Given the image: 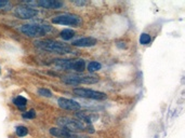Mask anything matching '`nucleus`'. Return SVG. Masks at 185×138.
Wrapping results in <instances>:
<instances>
[{
	"instance_id": "obj_1",
	"label": "nucleus",
	"mask_w": 185,
	"mask_h": 138,
	"mask_svg": "<svg viewBox=\"0 0 185 138\" xmlns=\"http://www.w3.org/2000/svg\"><path fill=\"white\" fill-rule=\"evenodd\" d=\"M36 47H38L39 49L45 51H49L51 53H55V54H67V53L71 52V47H68L67 44L64 43H60L56 41L52 40H39L35 42Z\"/></svg>"
},
{
	"instance_id": "obj_2",
	"label": "nucleus",
	"mask_w": 185,
	"mask_h": 138,
	"mask_svg": "<svg viewBox=\"0 0 185 138\" xmlns=\"http://www.w3.org/2000/svg\"><path fill=\"white\" fill-rule=\"evenodd\" d=\"M52 30L51 26L49 25H41V24H26L23 25L21 27V31L26 35L27 37H43L45 36L48 33H50Z\"/></svg>"
},
{
	"instance_id": "obj_3",
	"label": "nucleus",
	"mask_w": 185,
	"mask_h": 138,
	"mask_svg": "<svg viewBox=\"0 0 185 138\" xmlns=\"http://www.w3.org/2000/svg\"><path fill=\"white\" fill-rule=\"evenodd\" d=\"M57 124L61 126L62 129H66V131L74 133V132H81L83 129H87V126L83 124V122L79 120L71 119L68 117H62L57 119Z\"/></svg>"
},
{
	"instance_id": "obj_4",
	"label": "nucleus",
	"mask_w": 185,
	"mask_h": 138,
	"mask_svg": "<svg viewBox=\"0 0 185 138\" xmlns=\"http://www.w3.org/2000/svg\"><path fill=\"white\" fill-rule=\"evenodd\" d=\"M55 64L65 70H75L77 72H82L85 68L83 60H57Z\"/></svg>"
},
{
	"instance_id": "obj_5",
	"label": "nucleus",
	"mask_w": 185,
	"mask_h": 138,
	"mask_svg": "<svg viewBox=\"0 0 185 138\" xmlns=\"http://www.w3.org/2000/svg\"><path fill=\"white\" fill-rule=\"evenodd\" d=\"M53 24L60 25H68V26H79L81 24V19L78 15L71 14V13H64V14L57 15L52 19Z\"/></svg>"
},
{
	"instance_id": "obj_6",
	"label": "nucleus",
	"mask_w": 185,
	"mask_h": 138,
	"mask_svg": "<svg viewBox=\"0 0 185 138\" xmlns=\"http://www.w3.org/2000/svg\"><path fill=\"white\" fill-rule=\"evenodd\" d=\"M74 93L77 96H80L83 98H89V99H95V100H103L106 99L107 95L103 92H97L94 90H89V88H74Z\"/></svg>"
},
{
	"instance_id": "obj_7",
	"label": "nucleus",
	"mask_w": 185,
	"mask_h": 138,
	"mask_svg": "<svg viewBox=\"0 0 185 138\" xmlns=\"http://www.w3.org/2000/svg\"><path fill=\"white\" fill-rule=\"evenodd\" d=\"M100 79L96 76H83V77H78V76H71L67 77V78L63 79L64 83L71 84V85H77L80 83H85V84H93L99 82Z\"/></svg>"
},
{
	"instance_id": "obj_8",
	"label": "nucleus",
	"mask_w": 185,
	"mask_h": 138,
	"mask_svg": "<svg viewBox=\"0 0 185 138\" xmlns=\"http://www.w3.org/2000/svg\"><path fill=\"white\" fill-rule=\"evenodd\" d=\"M14 14L16 15L19 19H31L33 17L37 16L38 15V11L31 7H24V5H21V7H17L14 11Z\"/></svg>"
},
{
	"instance_id": "obj_9",
	"label": "nucleus",
	"mask_w": 185,
	"mask_h": 138,
	"mask_svg": "<svg viewBox=\"0 0 185 138\" xmlns=\"http://www.w3.org/2000/svg\"><path fill=\"white\" fill-rule=\"evenodd\" d=\"M57 104L61 108L63 109H66V110H71V111H77L81 108L80 104H78L77 102L73 99H68V98H64V97H61L59 98L57 100Z\"/></svg>"
},
{
	"instance_id": "obj_10",
	"label": "nucleus",
	"mask_w": 185,
	"mask_h": 138,
	"mask_svg": "<svg viewBox=\"0 0 185 138\" xmlns=\"http://www.w3.org/2000/svg\"><path fill=\"white\" fill-rule=\"evenodd\" d=\"M97 43V40L92 37H85V38H80L77 40L73 41L71 44L77 48H89V47H93Z\"/></svg>"
},
{
	"instance_id": "obj_11",
	"label": "nucleus",
	"mask_w": 185,
	"mask_h": 138,
	"mask_svg": "<svg viewBox=\"0 0 185 138\" xmlns=\"http://www.w3.org/2000/svg\"><path fill=\"white\" fill-rule=\"evenodd\" d=\"M50 134L52 136H55L57 138H76L77 136H75L73 133L66 131V129H62V127H52L50 129Z\"/></svg>"
},
{
	"instance_id": "obj_12",
	"label": "nucleus",
	"mask_w": 185,
	"mask_h": 138,
	"mask_svg": "<svg viewBox=\"0 0 185 138\" xmlns=\"http://www.w3.org/2000/svg\"><path fill=\"white\" fill-rule=\"evenodd\" d=\"M37 5L42 8H45V9L51 10L60 9V8L63 7V2H61L59 0H41V1L37 2Z\"/></svg>"
},
{
	"instance_id": "obj_13",
	"label": "nucleus",
	"mask_w": 185,
	"mask_h": 138,
	"mask_svg": "<svg viewBox=\"0 0 185 138\" xmlns=\"http://www.w3.org/2000/svg\"><path fill=\"white\" fill-rule=\"evenodd\" d=\"M76 116L81 120V122L83 121V122H87V123H92L93 120L96 119V118H93L90 113H87V112H78Z\"/></svg>"
},
{
	"instance_id": "obj_14",
	"label": "nucleus",
	"mask_w": 185,
	"mask_h": 138,
	"mask_svg": "<svg viewBox=\"0 0 185 138\" xmlns=\"http://www.w3.org/2000/svg\"><path fill=\"white\" fill-rule=\"evenodd\" d=\"M60 36H61L62 39H64V40H71V39L75 36V31L71 30V29H64V30L61 31Z\"/></svg>"
},
{
	"instance_id": "obj_15",
	"label": "nucleus",
	"mask_w": 185,
	"mask_h": 138,
	"mask_svg": "<svg viewBox=\"0 0 185 138\" xmlns=\"http://www.w3.org/2000/svg\"><path fill=\"white\" fill-rule=\"evenodd\" d=\"M14 104L17 106V107L23 108L27 105V99L25 97H23V96H17V97L14 99Z\"/></svg>"
},
{
	"instance_id": "obj_16",
	"label": "nucleus",
	"mask_w": 185,
	"mask_h": 138,
	"mask_svg": "<svg viewBox=\"0 0 185 138\" xmlns=\"http://www.w3.org/2000/svg\"><path fill=\"white\" fill-rule=\"evenodd\" d=\"M101 68H102V65L97 62H91L90 64L88 65V70L90 72H95L97 71V70H100Z\"/></svg>"
},
{
	"instance_id": "obj_17",
	"label": "nucleus",
	"mask_w": 185,
	"mask_h": 138,
	"mask_svg": "<svg viewBox=\"0 0 185 138\" xmlns=\"http://www.w3.org/2000/svg\"><path fill=\"white\" fill-rule=\"evenodd\" d=\"M15 132H16V135L19 137H24V136H26L28 134V129H27L26 126H17Z\"/></svg>"
},
{
	"instance_id": "obj_18",
	"label": "nucleus",
	"mask_w": 185,
	"mask_h": 138,
	"mask_svg": "<svg viewBox=\"0 0 185 138\" xmlns=\"http://www.w3.org/2000/svg\"><path fill=\"white\" fill-rule=\"evenodd\" d=\"M151 40H152V38H151V36L148 35V33H142L140 37V43L141 44H148V43L151 42Z\"/></svg>"
},
{
	"instance_id": "obj_19",
	"label": "nucleus",
	"mask_w": 185,
	"mask_h": 138,
	"mask_svg": "<svg viewBox=\"0 0 185 138\" xmlns=\"http://www.w3.org/2000/svg\"><path fill=\"white\" fill-rule=\"evenodd\" d=\"M23 118H25V119H35V118H36V111L34 109H31V110H28V111L24 112Z\"/></svg>"
},
{
	"instance_id": "obj_20",
	"label": "nucleus",
	"mask_w": 185,
	"mask_h": 138,
	"mask_svg": "<svg viewBox=\"0 0 185 138\" xmlns=\"http://www.w3.org/2000/svg\"><path fill=\"white\" fill-rule=\"evenodd\" d=\"M38 93L40 94L41 96H43V97H52V93H51V91L48 90V88H39Z\"/></svg>"
},
{
	"instance_id": "obj_21",
	"label": "nucleus",
	"mask_w": 185,
	"mask_h": 138,
	"mask_svg": "<svg viewBox=\"0 0 185 138\" xmlns=\"http://www.w3.org/2000/svg\"><path fill=\"white\" fill-rule=\"evenodd\" d=\"M11 3L7 0H0V10H10Z\"/></svg>"
},
{
	"instance_id": "obj_22",
	"label": "nucleus",
	"mask_w": 185,
	"mask_h": 138,
	"mask_svg": "<svg viewBox=\"0 0 185 138\" xmlns=\"http://www.w3.org/2000/svg\"><path fill=\"white\" fill-rule=\"evenodd\" d=\"M117 47H119V48L121 49H125L126 48V44H123V42H118L117 43Z\"/></svg>"
},
{
	"instance_id": "obj_23",
	"label": "nucleus",
	"mask_w": 185,
	"mask_h": 138,
	"mask_svg": "<svg viewBox=\"0 0 185 138\" xmlns=\"http://www.w3.org/2000/svg\"><path fill=\"white\" fill-rule=\"evenodd\" d=\"M76 5H85V2H75Z\"/></svg>"
},
{
	"instance_id": "obj_24",
	"label": "nucleus",
	"mask_w": 185,
	"mask_h": 138,
	"mask_svg": "<svg viewBox=\"0 0 185 138\" xmlns=\"http://www.w3.org/2000/svg\"><path fill=\"white\" fill-rule=\"evenodd\" d=\"M76 138H79V137H76Z\"/></svg>"
}]
</instances>
